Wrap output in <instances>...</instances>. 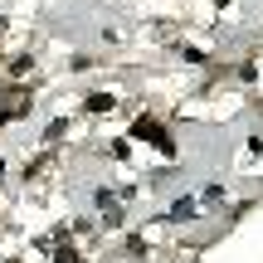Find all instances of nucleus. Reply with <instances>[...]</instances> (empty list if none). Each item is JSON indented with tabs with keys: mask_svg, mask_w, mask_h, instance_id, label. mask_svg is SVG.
<instances>
[{
	"mask_svg": "<svg viewBox=\"0 0 263 263\" xmlns=\"http://www.w3.org/2000/svg\"><path fill=\"white\" fill-rule=\"evenodd\" d=\"M132 137H137V141H156L161 151H171V132H161L151 117H137V122H132Z\"/></svg>",
	"mask_w": 263,
	"mask_h": 263,
	"instance_id": "nucleus-1",
	"label": "nucleus"
},
{
	"mask_svg": "<svg viewBox=\"0 0 263 263\" xmlns=\"http://www.w3.org/2000/svg\"><path fill=\"white\" fill-rule=\"evenodd\" d=\"M107 107H112V98H107V93H93V98H88V112H107Z\"/></svg>",
	"mask_w": 263,
	"mask_h": 263,
	"instance_id": "nucleus-3",
	"label": "nucleus"
},
{
	"mask_svg": "<svg viewBox=\"0 0 263 263\" xmlns=\"http://www.w3.org/2000/svg\"><path fill=\"white\" fill-rule=\"evenodd\" d=\"M29 107V93H15V98H5V107H0V122H10L15 112H25Z\"/></svg>",
	"mask_w": 263,
	"mask_h": 263,
	"instance_id": "nucleus-2",
	"label": "nucleus"
}]
</instances>
